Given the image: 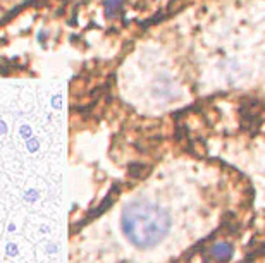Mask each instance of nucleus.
Here are the masks:
<instances>
[{
    "mask_svg": "<svg viewBox=\"0 0 265 263\" xmlns=\"http://www.w3.org/2000/svg\"><path fill=\"white\" fill-rule=\"evenodd\" d=\"M7 251H11V255H16V246H14V245H11V246L7 248Z\"/></svg>",
    "mask_w": 265,
    "mask_h": 263,
    "instance_id": "obj_3",
    "label": "nucleus"
},
{
    "mask_svg": "<svg viewBox=\"0 0 265 263\" xmlns=\"http://www.w3.org/2000/svg\"><path fill=\"white\" fill-rule=\"evenodd\" d=\"M232 256V248L226 243H219L212 248V258L215 262H227Z\"/></svg>",
    "mask_w": 265,
    "mask_h": 263,
    "instance_id": "obj_2",
    "label": "nucleus"
},
{
    "mask_svg": "<svg viewBox=\"0 0 265 263\" xmlns=\"http://www.w3.org/2000/svg\"><path fill=\"white\" fill-rule=\"evenodd\" d=\"M170 229V217L159 205L136 199L122 212V230L136 248L159 245Z\"/></svg>",
    "mask_w": 265,
    "mask_h": 263,
    "instance_id": "obj_1",
    "label": "nucleus"
}]
</instances>
